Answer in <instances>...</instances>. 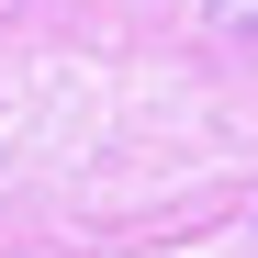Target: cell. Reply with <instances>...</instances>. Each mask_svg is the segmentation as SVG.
Listing matches in <instances>:
<instances>
[{
	"label": "cell",
	"mask_w": 258,
	"mask_h": 258,
	"mask_svg": "<svg viewBox=\"0 0 258 258\" xmlns=\"http://www.w3.org/2000/svg\"><path fill=\"white\" fill-rule=\"evenodd\" d=\"M202 12L225 23V34H258V0H202Z\"/></svg>",
	"instance_id": "1"
}]
</instances>
